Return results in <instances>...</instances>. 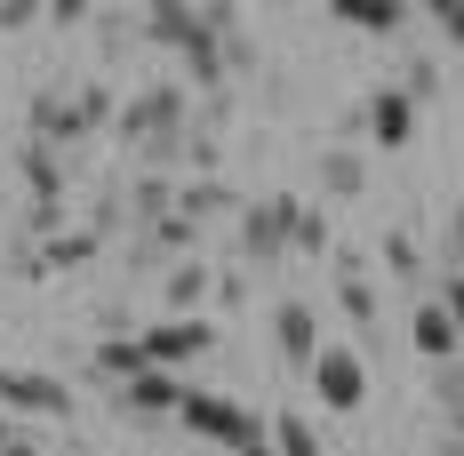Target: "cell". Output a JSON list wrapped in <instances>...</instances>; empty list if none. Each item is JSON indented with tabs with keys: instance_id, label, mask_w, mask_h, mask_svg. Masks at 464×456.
Instances as JSON below:
<instances>
[{
	"instance_id": "obj_1",
	"label": "cell",
	"mask_w": 464,
	"mask_h": 456,
	"mask_svg": "<svg viewBox=\"0 0 464 456\" xmlns=\"http://www.w3.org/2000/svg\"><path fill=\"white\" fill-rule=\"evenodd\" d=\"M177 424H185L192 441H217V449H232V456H240V449H256V441L273 432V424H265L256 409H240V401H225V393H185Z\"/></svg>"
},
{
	"instance_id": "obj_2",
	"label": "cell",
	"mask_w": 464,
	"mask_h": 456,
	"mask_svg": "<svg viewBox=\"0 0 464 456\" xmlns=\"http://www.w3.org/2000/svg\"><path fill=\"white\" fill-rule=\"evenodd\" d=\"M296 192H273V200H248L240 209V257L248 265H280V257H296Z\"/></svg>"
},
{
	"instance_id": "obj_3",
	"label": "cell",
	"mask_w": 464,
	"mask_h": 456,
	"mask_svg": "<svg viewBox=\"0 0 464 456\" xmlns=\"http://www.w3.org/2000/svg\"><path fill=\"white\" fill-rule=\"evenodd\" d=\"M112 137L121 144H152V137H192L185 129V89L177 81H152L121 104V121H112Z\"/></svg>"
},
{
	"instance_id": "obj_4",
	"label": "cell",
	"mask_w": 464,
	"mask_h": 456,
	"mask_svg": "<svg viewBox=\"0 0 464 456\" xmlns=\"http://www.w3.org/2000/svg\"><path fill=\"white\" fill-rule=\"evenodd\" d=\"M0 409L8 416H72V384L48 368H0Z\"/></svg>"
},
{
	"instance_id": "obj_5",
	"label": "cell",
	"mask_w": 464,
	"mask_h": 456,
	"mask_svg": "<svg viewBox=\"0 0 464 456\" xmlns=\"http://www.w3.org/2000/svg\"><path fill=\"white\" fill-rule=\"evenodd\" d=\"M313 384H321V401L336 416H353L369 401V361L353 353V344H321V361H313Z\"/></svg>"
},
{
	"instance_id": "obj_6",
	"label": "cell",
	"mask_w": 464,
	"mask_h": 456,
	"mask_svg": "<svg viewBox=\"0 0 464 456\" xmlns=\"http://www.w3.org/2000/svg\"><path fill=\"white\" fill-rule=\"evenodd\" d=\"M208 344H217V328H208L200 313H192V320H152V328H144V361L169 368V376H177L185 361H200Z\"/></svg>"
},
{
	"instance_id": "obj_7",
	"label": "cell",
	"mask_w": 464,
	"mask_h": 456,
	"mask_svg": "<svg viewBox=\"0 0 464 456\" xmlns=\"http://www.w3.org/2000/svg\"><path fill=\"white\" fill-rule=\"evenodd\" d=\"M361 129H369V144H384V152H401V144H417V104L401 96V81H384V89L361 104Z\"/></svg>"
},
{
	"instance_id": "obj_8",
	"label": "cell",
	"mask_w": 464,
	"mask_h": 456,
	"mask_svg": "<svg viewBox=\"0 0 464 456\" xmlns=\"http://www.w3.org/2000/svg\"><path fill=\"white\" fill-rule=\"evenodd\" d=\"M273 353L288 368L321 361V320H313V305H296V296H280V305H273Z\"/></svg>"
},
{
	"instance_id": "obj_9",
	"label": "cell",
	"mask_w": 464,
	"mask_h": 456,
	"mask_svg": "<svg viewBox=\"0 0 464 456\" xmlns=\"http://www.w3.org/2000/svg\"><path fill=\"white\" fill-rule=\"evenodd\" d=\"M328 273H336V305H344V320H353V328H376V280H369V265H361L353 248H328Z\"/></svg>"
},
{
	"instance_id": "obj_10",
	"label": "cell",
	"mask_w": 464,
	"mask_h": 456,
	"mask_svg": "<svg viewBox=\"0 0 464 456\" xmlns=\"http://www.w3.org/2000/svg\"><path fill=\"white\" fill-rule=\"evenodd\" d=\"M112 409H121V416H177V409H185V384H177L169 368H144L137 384L112 393Z\"/></svg>"
},
{
	"instance_id": "obj_11",
	"label": "cell",
	"mask_w": 464,
	"mask_h": 456,
	"mask_svg": "<svg viewBox=\"0 0 464 456\" xmlns=\"http://www.w3.org/2000/svg\"><path fill=\"white\" fill-rule=\"evenodd\" d=\"M200 33H208V24H200L192 0H152V8H144V41H152V48H177V56H185Z\"/></svg>"
},
{
	"instance_id": "obj_12",
	"label": "cell",
	"mask_w": 464,
	"mask_h": 456,
	"mask_svg": "<svg viewBox=\"0 0 464 456\" xmlns=\"http://www.w3.org/2000/svg\"><path fill=\"white\" fill-rule=\"evenodd\" d=\"M328 16H336V24H353V33H376V41H392V33L417 16V0H328Z\"/></svg>"
},
{
	"instance_id": "obj_13",
	"label": "cell",
	"mask_w": 464,
	"mask_h": 456,
	"mask_svg": "<svg viewBox=\"0 0 464 456\" xmlns=\"http://www.w3.org/2000/svg\"><path fill=\"white\" fill-rule=\"evenodd\" d=\"M409 344H417L432 368H440V361H464V336H457V320H449V305H440V296H432V305H417V320H409Z\"/></svg>"
},
{
	"instance_id": "obj_14",
	"label": "cell",
	"mask_w": 464,
	"mask_h": 456,
	"mask_svg": "<svg viewBox=\"0 0 464 456\" xmlns=\"http://www.w3.org/2000/svg\"><path fill=\"white\" fill-rule=\"evenodd\" d=\"M192 240H200V225H185V217H160V225L137 232V273H152V265H185Z\"/></svg>"
},
{
	"instance_id": "obj_15",
	"label": "cell",
	"mask_w": 464,
	"mask_h": 456,
	"mask_svg": "<svg viewBox=\"0 0 464 456\" xmlns=\"http://www.w3.org/2000/svg\"><path fill=\"white\" fill-rule=\"evenodd\" d=\"M240 209H248V200H240L225 177H192V184H177V217H185V225H208V217H240Z\"/></svg>"
},
{
	"instance_id": "obj_16",
	"label": "cell",
	"mask_w": 464,
	"mask_h": 456,
	"mask_svg": "<svg viewBox=\"0 0 464 456\" xmlns=\"http://www.w3.org/2000/svg\"><path fill=\"white\" fill-rule=\"evenodd\" d=\"M89 368H96V384H112V393H121V384H137L152 361H144V336H96Z\"/></svg>"
},
{
	"instance_id": "obj_17",
	"label": "cell",
	"mask_w": 464,
	"mask_h": 456,
	"mask_svg": "<svg viewBox=\"0 0 464 456\" xmlns=\"http://www.w3.org/2000/svg\"><path fill=\"white\" fill-rule=\"evenodd\" d=\"M33 144H81L72 89H41V96H33Z\"/></svg>"
},
{
	"instance_id": "obj_18",
	"label": "cell",
	"mask_w": 464,
	"mask_h": 456,
	"mask_svg": "<svg viewBox=\"0 0 464 456\" xmlns=\"http://www.w3.org/2000/svg\"><path fill=\"white\" fill-rule=\"evenodd\" d=\"M16 169H24L33 200H64V152L56 144H16Z\"/></svg>"
},
{
	"instance_id": "obj_19",
	"label": "cell",
	"mask_w": 464,
	"mask_h": 456,
	"mask_svg": "<svg viewBox=\"0 0 464 456\" xmlns=\"http://www.w3.org/2000/svg\"><path fill=\"white\" fill-rule=\"evenodd\" d=\"M160 296H169V320H192L200 305H208V265H200V257H185V265H169V280H160Z\"/></svg>"
},
{
	"instance_id": "obj_20",
	"label": "cell",
	"mask_w": 464,
	"mask_h": 456,
	"mask_svg": "<svg viewBox=\"0 0 464 456\" xmlns=\"http://www.w3.org/2000/svg\"><path fill=\"white\" fill-rule=\"evenodd\" d=\"M321 184L336 200H361L369 192V160H361V144H328L321 152Z\"/></svg>"
},
{
	"instance_id": "obj_21",
	"label": "cell",
	"mask_w": 464,
	"mask_h": 456,
	"mask_svg": "<svg viewBox=\"0 0 464 456\" xmlns=\"http://www.w3.org/2000/svg\"><path fill=\"white\" fill-rule=\"evenodd\" d=\"M129 217H137V232L160 225V217H177V184L160 177V169H144V177L129 184Z\"/></svg>"
},
{
	"instance_id": "obj_22",
	"label": "cell",
	"mask_w": 464,
	"mask_h": 456,
	"mask_svg": "<svg viewBox=\"0 0 464 456\" xmlns=\"http://www.w3.org/2000/svg\"><path fill=\"white\" fill-rule=\"evenodd\" d=\"M72 121H81V137L112 129V121H121V96L104 89V81H81V89H72Z\"/></svg>"
},
{
	"instance_id": "obj_23",
	"label": "cell",
	"mask_w": 464,
	"mask_h": 456,
	"mask_svg": "<svg viewBox=\"0 0 464 456\" xmlns=\"http://www.w3.org/2000/svg\"><path fill=\"white\" fill-rule=\"evenodd\" d=\"M81 265H96V232L89 225H64L56 240H48V273H81Z\"/></svg>"
},
{
	"instance_id": "obj_24",
	"label": "cell",
	"mask_w": 464,
	"mask_h": 456,
	"mask_svg": "<svg viewBox=\"0 0 464 456\" xmlns=\"http://www.w3.org/2000/svg\"><path fill=\"white\" fill-rule=\"evenodd\" d=\"M265 441H273V456H328V449H321V432H313L304 416H288V409L273 416V432H265Z\"/></svg>"
},
{
	"instance_id": "obj_25",
	"label": "cell",
	"mask_w": 464,
	"mask_h": 456,
	"mask_svg": "<svg viewBox=\"0 0 464 456\" xmlns=\"http://www.w3.org/2000/svg\"><path fill=\"white\" fill-rule=\"evenodd\" d=\"M376 257H384V273H401V280H424V248H417V232H384V240H376Z\"/></svg>"
},
{
	"instance_id": "obj_26",
	"label": "cell",
	"mask_w": 464,
	"mask_h": 456,
	"mask_svg": "<svg viewBox=\"0 0 464 456\" xmlns=\"http://www.w3.org/2000/svg\"><path fill=\"white\" fill-rule=\"evenodd\" d=\"M440 89H449V81H440L432 56H409V64H401V96H409V104H432Z\"/></svg>"
},
{
	"instance_id": "obj_27",
	"label": "cell",
	"mask_w": 464,
	"mask_h": 456,
	"mask_svg": "<svg viewBox=\"0 0 464 456\" xmlns=\"http://www.w3.org/2000/svg\"><path fill=\"white\" fill-rule=\"evenodd\" d=\"M328 248H336V240H328V209L304 200V209H296V257H328Z\"/></svg>"
},
{
	"instance_id": "obj_28",
	"label": "cell",
	"mask_w": 464,
	"mask_h": 456,
	"mask_svg": "<svg viewBox=\"0 0 464 456\" xmlns=\"http://www.w3.org/2000/svg\"><path fill=\"white\" fill-rule=\"evenodd\" d=\"M8 273H16V280H56V273H48V248H41V240H24V232L8 240Z\"/></svg>"
},
{
	"instance_id": "obj_29",
	"label": "cell",
	"mask_w": 464,
	"mask_h": 456,
	"mask_svg": "<svg viewBox=\"0 0 464 456\" xmlns=\"http://www.w3.org/2000/svg\"><path fill=\"white\" fill-rule=\"evenodd\" d=\"M432 401H440L449 416L464 409V361H440V368H432Z\"/></svg>"
},
{
	"instance_id": "obj_30",
	"label": "cell",
	"mask_w": 464,
	"mask_h": 456,
	"mask_svg": "<svg viewBox=\"0 0 464 456\" xmlns=\"http://www.w3.org/2000/svg\"><path fill=\"white\" fill-rule=\"evenodd\" d=\"M417 16H432V24H440V41H457V48H464V0H424Z\"/></svg>"
},
{
	"instance_id": "obj_31",
	"label": "cell",
	"mask_w": 464,
	"mask_h": 456,
	"mask_svg": "<svg viewBox=\"0 0 464 456\" xmlns=\"http://www.w3.org/2000/svg\"><path fill=\"white\" fill-rule=\"evenodd\" d=\"M225 41V73H256V41H248V24H232V33H217Z\"/></svg>"
},
{
	"instance_id": "obj_32",
	"label": "cell",
	"mask_w": 464,
	"mask_h": 456,
	"mask_svg": "<svg viewBox=\"0 0 464 456\" xmlns=\"http://www.w3.org/2000/svg\"><path fill=\"white\" fill-rule=\"evenodd\" d=\"M41 16H48V24H64V33H72V24H89L96 8H89V0H56V8H41Z\"/></svg>"
},
{
	"instance_id": "obj_33",
	"label": "cell",
	"mask_w": 464,
	"mask_h": 456,
	"mask_svg": "<svg viewBox=\"0 0 464 456\" xmlns=\"http://www.w3.org/2000/svg\"><path fill=\"white\" fill-rule=\"evenodd\" d=\"M33 16H41V8H33V0H0V33H24V24H33Z\"/></svg>"
},
{
	"instance_id": "obj_34",
	"label": "cell",
	"mask_w": 464,
	"mask_h": 456,
	"mask_svg": "<svg viewBox=\"0 0 464 456\" xmlns=\"http://www.w3.org/2000/svg\"><path fill=\"white\" fill-rule=\"evenodd\" d=\"M440 305H449V320H457V336H464V273H449V288H440Z\"/></svg>"
},
{
	"instance_id": "obj_35",
	"label": "cell",
	"mask_w": 464,
	"mask_h": 456,
	"mask_svg": "<svg viewBox=\"0 0 464 456\" xmlns=\"http://www.w3.org/2000/svg\"><path fill=\"white\" fill-rule=\"evenodd\" d=\"M449 248H457V273H464V200L449 209Z\"/></svg>"
},
{
	"instance_id": "obj_36",
	"label": "cell",
	"mask_w": 464,
	"mask_h": 456,
	"mask_svg": "<svg viewBox=\"0 0 464 456\" xmlns=\"http://www.w3.org/2000/svg\"><path fill=\"white\" fill-rule=\"evenodd\" d=\"M0 456H41V449H33V441H24V432H16V441H8V449H0Z\"/></svg>"
},
{
	"instance_id": "obj_37",
	"label": "cell",
	"mask_w": 464,
	"mask_h": 456,
	"mask_svg": "<svg viewBox=\"0 0 464 456\" xmlns=\"http://www.w3.org/2000/svg\"><path fill=\"white\" fill-rule=\"evenodd\" d=\"M8 441H16V424H8V409H0V449H8Z\"/></svg>"
},
{
	"instance_id": "obj_38",
	"label": "cell",
	"mask_w": 464,
	"mask_h": 456,
	"mask_svg": "<svg viewBox=\"0 0 464 456\" xmlns=\"http://www.w3.org/2000/svg\"><path fill=\"white\" fill-rule=\"evenodd\" d=\"M440 456H464V441H457V432H449V441H440Z\"/></svg>"
},
{
	"instance_id": "obj_39",
	"label": "cell",
	"mask_w": 464,
	"mask_h": 456,
	"mask_svg": "<svg viewBox=\"0 0 464 456\" xmlns=\"http://www.w3.org/2000/svg\"><path fill=\"white\" fill-rule=\"evenodd\" d=\"M240 456H273V441H256V449H240Z\"/></svg>"
},
{
	"instance_id": "obj_40",
	"label": "cell",
	"mask_w": 464,
	"mask_h": 456,
	"mask_svg": "<svg viewBox=\"0 0 464 456\" xmlns=\"http://www.w3.org/2000/svg\"><path fill=\"white\" fill-rule=\"evenodd\" d=\"M449 432H457V441H464V409H457V416H449Z\"/></svg>"
}]
</instances>
